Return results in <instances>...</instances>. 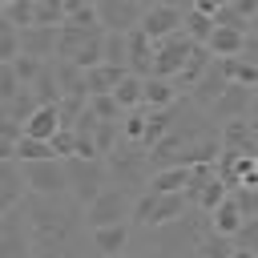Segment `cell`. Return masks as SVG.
<instances>
[{
  "label": "cell",
  "mask_w": 258,
  "mask_h": 258,
  "mask_svg": "<svg viewBox=\"0 0 258 258\" xmlns=\"http://www.w3.org/2000/svg\"><path fill=\"white\" fill-rule=\"evenodd\" d=\"M28 222V238L36 258H77L81 254V226H85V206L73 198H36L20 206Z\"/></svg>",
  "instance_id": "cell-1"
},
{
  "label": "cell",
  "mask_w": 258,
  "mask_h": 258,
  "mask_svg": "<svg viewBox=\"0 0 258 258\" xmlns=\"http://www.w3.org/2000/svg\"><path fill=\"white\" fill-rule=\"evenodd\" d=\"M206 234H210V218L185 214V218L173 222V226L149 230V246H153L157 258H198V246H202Z\"/></svg>",
  "instance_id": "cell-2"
},
{
  "label": "cell",
  "mask_w": 258,
  "mask_h": 258,
  "mask_svg": "<svg viewBox=\"0 0 258 258\" xmlns=\"http://www.w3.org/2000/svg\"><path fill=\"white\" fill-rule=\"evenodd\" d=\"M105 165H109L113 185H121V189H129V194H145V189H149L153 165H149V149H145V145L121 141V145L105 157Z\"/></svg>",
  "instance_id": "cell-3"
},
{
  "label": "cell",
  "mask_w": 258,
  "mask_h": 258,
  "mask_svg": "<svg viewBox=\"0 0 258 258\" xmlns=\"http://www.w3.org/2000/svg\"><path fill=\"white\" fill-rule=\"evenodd\" d=\"M105 28H77V24H64L60 28V48H56V60H73L77 69H97L105 64Z\"/></svg>",
  "instance_id": "cell-4"
},
{
  "label": "cell",
  "mask_w": 258,
  "mask_h": 258,
  "mask_svg": "<svg viewBox=\"0 0 258 258\" xmlns=\"http://www.w3.org/2000/svg\"><path fill=\"white\" fill-rule=\"evenodd\" d=\"M189 214V202L185 194H137L133 202V226L141 230H161V226H173Z\"/></svg>",
  "instance_id": "cell-5"
},
{
  "label": "cell",
  "mask_w": 258,
  "mask_h": 258,
  "mask_svg": "<svg viewBox=\"0 0 258 258\" xmlns=\"http://www.w3.org/2000/svg\"><path fill=\"white\" fill-rule=\"evenodd\" d=\"M64 169H69V198H73L77 206H93V202L113 185V177H109V165H105V161L69 157V161H64Z\"/></svg>",
  "instance_id": "cell-6"
},
{
  "label": "cell",
  "mask_w": 258,
  "mask_h": 258,
  "mask_svg": "<svg viewBox=\"0 0 258 258\" xmlns=\"http://www.w3.org/2000/svg\"><path fill=\"white\" fill-rule=\"evenodd\" d=\"M133 202L137 194L121 189V185H109L93 206H85V226L89 230H105V226H133Z\"/></svg>",
  "instance_id": "cell-7"
},
{
  "label": "cell",
  "mask_w": 258,
  "mask_h": 258,
  "mask_svg": "<svg viewBox=\"0 0 258 258\" xmlns=\"http://www.w3.org/2000/svg\"><path fill=\"white\" fill-rule=\"evenodd\" d=\"M194 48H198V44H194L185 32H173V36L157 40V52H153V77H161V81H177L181 69L189 64Z\"/></svg>",
  "instance_id": "cell-8"
},
{
  "label": "cell",
  "mask_w": 258,
  "mask_h": 258,
  "mask_svg": "<svg viewBox=\"0 0 258 258\" xmlns=\"http://www.w3.org/2000/svg\"><path fill=\"white\" fill-rule=\"evenodd\" d=\"M145 12H149V4H141V0H97V16H101V28L105 32L129 36V32L141 28Z\"/></svg>",
  "instance_id": "cell-9"
},
{
  "label": "cell",
  "mask_w": 258,
  "mask_h": 258,
  "mask_svg": "<svg viewBox=\"0 0 258 258\" xmlns=\"http://www.w3.org/2000/svg\"><path fill=\"white\" fill-rule=\"evenodd\" d=\"M24 181H28V194H36V198H69L64 161H32V165H24Z\"/></svg>",
  "instance_id": "cell-10"
},
{
  "label": "cell",
  "mask_w": 258,
  "mask_h": 258,
  "mask_svg": "<svg viewBox=\"0 0 258 258\" xmlns=\"http://www.w3.org/2000/svg\"><path fill=\"white\" fill-rule=\"evenodd\" d=\"M0 258H36V250H32V238H28L24 210L0 214Z\"/></svg>",
  "instance_id": "cell-11"
},
{
  "label": "cell",
  "mask_w": 258,
  "mask_h": 258,
  "mask_svg": "<svg viewBox=\"0 0 258 258\" xmlns=\"http://www.w3.org/2000/svg\"><path fill=\"white\" fill-rule=\"evenodd\" d=\"M181 24H185V4H149L145 20H141V32L157 44V40L181 32Z\"/></svg>",
  "instance_id": "cell-12"
},
{
  "label": "cell",
  "mask_w": 258,
  "mask_h": 258,
  "mask_svg": "<svg viewBox=\"0 0 258 258\" xmlns=\"http://www.w3.org/2000/svg\"><path fill=\"white\" fill-rule=\"evenodd\" d=\"M226 89H230V73H226V64H222V60H214V64L206 69V77L189 89V101H194L202 113H210V109L222 101V93H226Z\"/></svg>",
  "instance_id": "cell-13"
},
{
  "label": "cell",
  "mask_w": 258,
  "mask_h": 258,
  "mask_svg": "<svg viewBox=\"0 0 258 258\" xmlns=\"http://www.w3.org/2000/svg\"><path fill=\"white\" fill-rule=\"evenodd\" d=\"M28 202V181L20 161H0V214H12Z\"/></svg>",
  "instance_id": "cell-14"
},
{
  "label": "cell",
  "mask_w": 258,
  "mask_h": 258,
  "mask_svg": "<svg viewBox=\"0 0 258 258\" xmlns=\"http://www.w3.org/2000/svg\"><path fill=\"white\" fill-rule=\"evenodd\" d=\"M89 238H93V250H97L101 258H121V254H129V222H125V226L89 230Z\"/></svg>",
  "instance_id": "cell-15"
},
{
  "label": "cell",
  "mask_w": 258,
  "mask_h": 258,
  "mask_svg": "<svg viewBox=\"0 0 258 258\" xmlns=\"http://www.w3.org/2000/svg\"><path fill=\"white\" fill-rule=\"evenodd\" d=\"M56 48H60V28H28L24 32V56H36V60H56Z\"/></svg>",
  "instance_id": "cell-16"
},
{
  "label": "cell",
  "mask_w": 258,
  "mask_h": 258,
  "mask_svg": "<svg viewBox=\"0 0 258 258\" xmlns=\"http://www.w3.org/2000/svg\"><path fill=\"white\" fill-rule=\"evenodd\" d=\"M60 129H64L60 109H56V105H40V109L28 117V125H24V137H32V141H52Z\"/></svg>",
  "instance_id": "cell-17"
},
{
  "label": "cell",
  "mask_w": 258,
  "mask_h": 258,
  "mask_svg": "<svg viewBox=\"0 0 258 258\" xmlns=\"http://www.w3.org/2000/svg\"><path fill=\"white\" fill-rule=\"evenodd\" d=\"M242 226H246V214H242V206L234 202V194L210 214V230L214 234H222V238H238L242 234Z\"/></svg>",
  "instance_id": "cell-18"
},
{
  "label": "cell",
  "mask_w": 258,
  "mask_h": 258,
  "mask_svg": "<svg viewBox=\"0 0 258 258\" xmlns=\"http://www.w3.org/2000/svg\"><path fill=\"white\" fill-rule=\"evenodd\" d=\"M246 36H250V32H238V28H214V36H210L206 48H210L214 60H234V56H242Z\"/></svg>",
  "instance_id": "cell-19"
},
{
  "label": "cell",
  "mask_w": 258,
  "mask_h": 258,
  "mask_svg": "<svg viewBox=\"0 0 258 258\" xmlns=\"http://www.w3.org/2000/svg\"><path fill=\"white\" fill-rule=\"evenodd\" d=\"M129 77V69H113V64H97L85 73V85H89V101L93 97H113V89Z\"/></svg>",
  "instance_id": "cell-20"
},
{
  "label": "cell",
  "mask_w": 258,
  "mask_h": 258,
  "mask_svg": "<svg viewBox=\"0 0 258 258\" xmlns=\"http://www.w3.org/2000/svg\"><path fill=\"white\" fill-rule=\"evenodd\" d=\"M52 73H56V85H60V97H85V101H89V85H85V69H77L73 60H52Z\"/></svg>",
  "instance_id": "cell-21"
},
{
  "label": "cell",
  "mask_w": 258,
  "mask_h": 258,
  "mask_svg": "<svg viewBox=\"0 0 258 258\" xmlns=\"http://www.w3.org/2000/svg\"><path fill=\"white\" fill-rule=\"evenodd\" d=\"M189 189V165H173V169H157L149 177V194H185Z\"/></svg>",
  "instance_id": "cell-22"
},
{
  "label": "cell",
  "mask_w": 258,
  "mask_h": 258,
  "mask_svg": "<svg viewBox=\"0 0 258 258\" xmlns=\"http://www.w3.org/2000/svg\"><path fill=\"white\" fill-rule=\"evenodd\" d=\"M113 101L121 105V113H133V109H145V77H125L117 89H113Z\"/></svg>",
  "instance_id": "cell-23"
},
{
  "label": "cell",
  "mask_w": 258,
  "mask_h": 258,
  "mask_svg": "<svg viewBox=\"0 0 258 258\" xmlns=\"http://www.w3.org/2000/svg\"><path fill=\"white\" fill-rule=\"evenodd\" d=\"M177 105V85L161 77H145V109H173Z\"/></svg>",
  "instance_id": "cell-24"
},
{
  "label": "cell",
  "mask_w": 258,
  "mask_h": 258,
  "mask_svg": "<svg viewBox=\"0 0 258 258\" xmlns=\"http://www.w3.org/2000/svg\"><path fill=\"white\" fill-rule=\"evenodd\" d=\"M214 16H206V12H198L194 4H185V24H181V32L194 40V44H210V36H214Z\"/></svg>",
  "instance_id": "cell-25"
},
{
  "label": "cell",
  "mask_w": 258,
  "mask_h": 258,
  "mask_svg": "<svg viewBox=\"0 0 258 258\" xmlns=\"http://www.w3.org/2000/svg\"><path fill=\"white\" fill-rule=\"evenodd\" d=\"M12 161H20V165H32V161H60V157H56L52 141H32V137H24V141L16 145V157H12Z\"/></svg>",
  "instance_id": "cell-26"
},
{
  "label": "cell",
  "mask_w": 258,
  "mask_h": 258,
  "mask_svg": "<svg viewBox=\"0 0 258 258\" xmlns=\"http://www.w3.org/2000/svg\"><path fill=\"white\" fill-rule=\"evenodd\" d=\"M32 93H36V101L40 105H60L64 97H60V85H56V73H52V60L44 64V73L36 77V85H28Z\"/></svg>",
  "instance_id": "cell-27"
},
{
  "label": "cell",
  "mask_w": 258,
  "mask_h": 258,
  "mask_svg": "<svg viewBox=\"0 0 258 258\" xmlns=\"http://www.w3.org/2000/svg\"><path fill=\"white\" fill-rule=\"evenodd\" d=\"M105 64L129 69V36H121V32H109L105 36Z\"/></svg>",
  "instance_id": "cell-28"
},
{
  "label": "cell",
  "mask_w": 258,
  "mask_h": 258,
  "mask_svg": "<svg viewBox=\"0 0 258 258\" xmlns=\"http://www.w3.org/2000/svg\"><path fill=\"white\" fill-rule=\"evenodd\" d=\"M145 125H149V113H145V109H133V113H125V121H121V137H125L129 145H145Z\"/></svg>",
  "instance_id": "cell-29"
},
{
  "label": "cell",
  "mask_w": 258,
  "mask_h": 258,
  "mask_svg": "<svg viewBox=\"0 0 258 258\" xmlns=\"http://www.w3.org/2000/svg\"><path fill=\"white\" fill-rule=\"evenodd\" d=\"M24 89H28V85H20L16 69H12V64H0V109H4V105H12Z\"/></svg>",
  "instance_id": "cell-30"
},
{
  "label": "cell",
  "mask_w": 258,
  "mask_h": 258,
  "mask_svg": "<svg viewBox=\"0 0 258 258\" xmlns=\"http://www.w3.org/2000/svg\"><path fill=\"white\" fill-rule=\"evenodd\" d=\"M234 254V238H222V234H206L202 246H198V258H230Z\"/></svg>",
  "instance_id": "cell-31"
},
{
  "label": "cell",
  "mask_w": 258,
  "mask_h": 258,
  "mask_svg": "<svg viewBox=\"0 0 258 258\" xmlns=\"http://www.w3.org/2000/svg\"><path fill=\"white\" fill-rule=\"evenodd\" d=\"M214 24H218V28H238V32H250V20H246V16H242V12L234 8V0L218 8V16H214Z\"/></svg>",
  "instance_id": "cell-32"
},
{
  "label": "cell",
  "mask_w": 258,
  "mask_h": 258,
  "mask_svg": "<svg viewBox=\"0 0 258 258\" xmlns=\"http://www.w3.org/2000/svg\"><path fill=\"white\" fill-rule=\"evenodd\" d=\"M89 109L97 113V121H117V125L125 121V113H121V105H117L113 97H93V101H89Z\"/></svg>",
  "instance_id": "cell-33"
},
{
  "label": "cell",
  "mask_w": 258,
  "mask_h": 258,
  "mask_svg": "<svg viewBox=\"0 0 258 258\" xmlns=\"http://www.w3.org/2000/svg\"><path fill=\"white\" fill-rule=\"evenodd\" d=\"M52 149H56V157H60V161L77 157V129H60V133L52 137Z\"/></svg>",
  "instance_id": "cell-34"
},
{
  "label": "cell",
  "mask_w": 258,
  "mask_h": 258,
  "mask_svg": "<svg viewBox=\"0 0 258 258\" xmlns=\"http://www.w3.org/2000/svg\"><path fill=\"white\" fill-rule=\"evenodd\" d=\"M234 246H242V250H254V254H258V214H254V218H246V226H242V234L234 238Z\"/></svg>",
  "instance_id": "cell-35"
},
{
  "label": "cell",
  "mask_w": 258,
  "mask_h": 258,
  "mask_svg": "<svg viewBox=\"0 0 258 258\" xmlns=\"http://www.w3.org/2000/svg\"><path fill=\"white\" fill-rule=\"evenodd\" d=\"M234 202L242 206V214H246V218H254V214H258V189L242 185V189H234Z\"/></svg>",
  "instance_id": "cell-36"
},
{
  "label": "cell",
  "mask_w": 258,
  "mask_h": 258,
  "mask_svg": "<svg viewBox=\"0 0 258 258\" xmlns=\"http://www.w3.org/2000/svg\"><path fill=\"white\" fill-rule=\"evenodd\" d=\"M242 60H250V64H258V32H250V36H246V48H242Z\"/></svg>",
  "instance_id": "cell-37"
},
{
  "label": "cell",
  "mask_w": 258,
  "mask_h": 258,
  "mask_svg": "<svg viewBox=\"0 0 258 258\" xmlns=\"http://www.w3.org/2000/svg\"><path fill=\"white\" fill-rule=\"evenodd\" d=\"M230 258H258V254H254V250H242V246H234V254H230Z\"/></svg>",
  "instance_id": "cell-38"
},
{
  "label": "cell",
  "mask_w": 258,
  "mask_h": 258,
  "mask_svg": "<svg viewBox=\"0 0 258 258\" xmlns=\"http://www.w3.org/2000/svg\"><path fill=\"white\" fill-rule=\"evenodd\" d=\"M250 125H254V133H258V93H254V109H250Z\"/></svg>",
  "instance_id": "cell-39"
},
{
  "label": "cell",
  "mask_w": 258,
  "mask_h": 258,
  "mask_svg": "<svg viewBox=\"0 0 258 258\" xmlns=\"http://www.w3.org/2000/svg\"><path fill=\"white\" fill-rule=\"evenodd\" d=\"M121 258H137V254H121Z\"/></svg>",
  "instance_id": "cell-40"
}]
</instances>
